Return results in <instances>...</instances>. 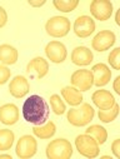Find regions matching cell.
I'll return each mask as SVG.
<instances>
[{"label": "cell", "mask_w": 120, "mask_h": 159, "mask_svg": "<svg viewBox=\"0 0 120 159\" xmlns=\"http://www.w3.org/2000/svg\"><path fill=\"white\" fill-rule=\"evenodd\" d=\"M16 157L20 159L33 158L38 150V143L31 135H23L16 144Z\"/></svg>", "instance_id": "7"}, {"label": "cell", "mask_w": 120, "mask_h": 159, "mask_svg": "<svg viewBox=\"0 0 120 159\" xmlns=\"http://www.w3.org/2000/svg\"><path fill=\"white\" fill-rule=\"evenodd\" d=\"M11 75V70L9 68H7L5 65H0V85L5 84Z\"/></svg>", "instance_id": "27"}, {"label": "cell", "mask_w": 120, "mask_h": 159, "mask_svg": "<svg viewBox=\"0 0 120 159\" xmlns=\"http://www.w3.org/2000/svg\"><path fill=\"white\" fill-rule=\"evenodd\" d=\"M53 4L58 10L63 13H70L76 9L79 5V0H54Z\"/></svg>", "instance_id": "23"}, {"label": "cell", "mask_w": 120, "mask_h": 159, "mask_svg": "<svg viewBox=\"0 0 120 159\" xmlns=\"http://www.w3.org/2000/svg\"><path fill=\"white\" fill-rule=\"evenodd\" d=\"M113 10V4L109 0H93L90 3V13L96 20L105 21L110 19Z\"/></svg>", "instance_id": "9"}, {"label": "cell", "mask_w": 120, "mask_h": 159, "mask_svg": "<svg viewBox=\"0 0 120 159\" xmlns=\"http://www.w3.org/2000/svg\"><path fill=\"white\" fill-rule=\"evenodd\" d=\"M85 134H89L91 135L99 144H104L108 139V132L104 127L101 125H98V124H94V125H90L87 130H85Z\"/></svg>", "instance_id": "21"}, {"label": "cell", "mask_w": 120, "mask_h": 159, "mask_svg": "<svg viewBox=\"0 0 120 159\" xmlns=\"http://www.w3.org/2000/svg\"><path fill=\"white\" fill-rule=\"evenodd\" d=\"M45 0H29V5L30 7H34V8H40L45 5Z\"/></svg>", "instance_id": "30"}, {"label": "cell", "mask_w": 120, "mask_h": 159, "mask_svg": "<svg viewBox=\"0 0 120 159\" xmlns=\"http://www.w3.org/2000/svg\"><path fill=\"white\" fill-rule=\"evenodd\" d=\"M95 31V21L88 16L82 15L78 16L74 23V33L79 38H88Z\"/></svg>", "instance_id": "10"}, {"label": "cell", "mask_w": 120, "mask_h": 159, "mask_svg": "<svg viewBox=\"0 0 120 159\" xmlns=\"http://www.w3.org/2000/svg\"><path fill=\"white\" fill-rule=\"evenodd\" d=\"M91 100L93 103L100 109V110H106L114 107L115 104V98L114 95L109 92V90H96L93 95H91Z\"/></svg>", "instance_id": "14"}, {"label": "cell", "mask_w": 120, "mask_h": 159, "mask_svg": "<svg viewBox=\"0 0 120 159\" xmlns=\"http://www.w3.org/2000/svg\"><path fill=\"white\" fill-rule=\"evenodd\" d=\"M108 59H109V64L115 70H120V48H115L114 50H111Z\"/></svg>", "instance_id": "26"}, {"label": "cell", "mask_w": 120, "mask_h": 159, "mask_svg": "<svg viewBox=\"0 0 120 159\" xmlns=\"http://www.w3.org/2000/svg\"><path fill=\"white\" fill-rule=\"evenodd\" d=\"M73 155V147L69 140L59 138L51 140L47 147V157L49 159H69Z\"/></svg>", "instance_id": "3"}, {"label": "cell", "mask_w": 120, "mask_h": 159, "mask_svg": "<svg viewBox=\"0 0 120 159\" xmlns=\"http://www.w3.org/2000/svg\"><path fill=\"white\" fill-rule=\"evenodd\" d=\"M61 95L64 98V100H66L68 104H70L71 107H76L83 103V94L80 90H78L74 87H65L61 89Z\"/></svg>", "instance_id": "19"}, {"label": "cell", "mask_w": 120, "mask_h": 159, "mask_svg": "<svg viewBox=\"0 0 120 159\" xmlns=\"http://www.w3.org/2000/svg\"><path fill=\"white\" fill-rule=\"evenodd\" d=\"M56 132V125L54 124V122L49 120L43 125H35L33 128V133L35 137L40 138V139H50Z\"/></svg>", "instance_id": "20"}, {"label": "cell", "mask_w": 120, "mask_h": 159, "mask_svg": "<svg viewBox=\"0 0 120 159\" xmlns=\"http://www.w3.org/2000/svg\"><path fill=\"white\" fill-rule=\"evenodd\" d=\"M91 73H93V78H94V85H96V87L106 85L111 79V71H110L109 66L103 63L95 64L91 68Z\"/></svg>", "instance_id": "13"}, {"label": "cell", "mask_w": 120, "mask_h": 159, "mask_svg": "<svg viewBox=\"0 0 120 159\" xmlns=\"http://www.w3.org/2000/svg\"><path fill=\"white\" fill-rule=\"evenodd\" d=\"M49 105L40 95H30L23 105V116L28 123L34 125H43L49 118Z\"/></svg>", "instance_id": "1"}, {"label": "cell", "mask_w": 120, "mask_h": 159, "mask_svg": "<svg viewBox=\"0 0 120 159\" xmlns=\"http://www.w3.org/2000/svg\"><path fill=\"white\" fill-rule=\"evenodd\" d=\"M45 54L49 58V60L55 63V64L63 63L68 57V52H66L65 45L61 42H56V40L50 42V43L47 44Z\"/></svg>", "instance_id": "11"}, {"label": "cell", "mask_w": 120, "mask_h": 159, "mask_svg": "<svg viewBox=\"0 0 120 159\" xmlns=\"http://www.w3.org/2000/svg\"><path fill=\"white\" fill-rule=\"evenodd\" d=\"M18 50L10 44L0 45V61L5 65H13L18 61Z\"/></svg>", "instance_id": "18"}, {"label": "cell", "mask_w": 120, "mask_h": 159, "mask_svg": "<svg viewBox=\"0 0 120 159\" xmlns=\"http://www.w3.org/2000/svg\"><path fill=\"white\" fill-rule=\"evenodd\" d=\"M19 120V108L15 104H4L0 107V122L5 125H14Z\"/></svg>", "instance_id": "15"}, {"label": "cell", "mask_w": 120, "mask_h": 159, "mask_svg": "<svg viewBox=\"0 0 120 159\" xmlns=\"http://www.w3.org/2000/svg\"><path fill=\"white\" fill-rule=\"evenodd\" d=\"M119 83H120V76L118 75V76L115 78L114 83H113V88H114V90H115L116 94H120V87H119Z\"/></svg>", "instance_id": "31"}, {"label": "cell", "mask_w": 120, "mask_h": 159, "mask_svg": "<svg viewBox=\"0 0 120 159\" xmlns=\"http://www.w3.org/2000/svg\"><path fill=\"white\" fill-rule=\"evenodd\" d=\"M111 150L116 158H120V139H115L111 144Z\"/></svg>", "instance_id": "29"}, {"label": "cell", "mask_w": 120, "mask_h": 159, "mask_svg": "<svg viewBox=\"0 0 120 159\" xmlns=\"http://www.w3.org/2000/svg\"><path fill=\"white\" fill-rule=\"evenodd\" d=\"M8 23V14L3 7H0V29L4 28Z\"/></svg>", "instance_id": "28"}, {"label": "cell", "mask_w": 120, "mask_h": 159, "mask_svg": "<svg viewBox=\"0 0 120 159\" xmlns=\"http://www.w3.org/2000/svg\"><path fill=\"white\" fill-rule=\"evenodd\" d=\"M75 147L78 152L87 158H96L99 155V143L89 134L78 135L75 139Z\"/></svg>", "instance_id": "4"}, {"label": "cell", "mask_w": 120, "mask_h": 159, "mask_svg": "<svg viewBox=\"0 0 120 159\" xmlns=\"http://www.w3.org/2000/svg\"><path fill=\"white\" fill-rule=\"evenodd\" d=\"M14 133L9 129H0V150H9L14 143Z\"/></svg>", "instance_id": "22"}, {"label": "cell", "mask_w": 120, "mask_h": 159, "mask_svg": "<svg viewBox=\"0 0 120 159\" xmlns=\"http://www.w3.org/2000/svg\"><path fill=\"white\" fill-rule=\"evenodd\" d=\"M0 159H11L10 154H0Z\"/></svg>", "instance_id": "33"}, {"label": "cell", "mask_w": 120, "mask_h": 159, "mask_svg": "<svg viewBox=\"0 0 120 159\" xmlns=\"http://www.w3.org/2000/svg\"><path fill=\"white\" fill-rule=\"evenodd\" d=\"M26 71L29 74L35 73L38 79H43L48 74V71H49V64H48V61L44 58L36 57L33 60H30V63L26 66Z\"/></svg>", "instance_id": "17"}, {"label": "cell", "mask_w": 120, "mask_h": 159, "mask_svg": "<svg viewBox=\"0 0 120 159\" xmlns=\"http://www.w3.org/2000/svg\"><path fill=\"white\" fill-rule=\"evenodd\" d=\"M70 83L80 92L90 90V88L94 85V78L91 70L88 69H80L71 74Z\"/></svg>", "instance_id": "6"}, {"label": "cell", "mask_w": 120, "mask_h": 159, "mask_svg": "<svg viewBox=\"0 0 120 159\" xmlns=\"http://www.w3.org/2000/svg\"><path fill=\"white\" fill-rule=\"evenodd\" d=\"M93 53L87 47H76L71 52V61L79 66H87L93 61Z\"/></svg>", "instance_id": "16"}, {"label": "cell", "mask_w": 120, "mask_h": 159, "mask_svg": "<svg viewBox=\"0 0 120 159\" xmlns=\"http://www.w3.org/2000/svg\"><path fill=\"white\" fill-rule=\"evenodd\" d=\"M116 40V36L111 30H101L99 31L91 40V47L94 50L101 53L110 49Z\"/></svg>", "instance_id": "8"}, {"label": "cell", "mask_w": 120, "mask_h": 159, "mask_svg": "<svg viewBox=\"0 0 120 159\" xmlns=\"http://www.w3.org/2000/svg\"><path fill=\"white\" fill-rule=\"evenodd\" d=\"M30 90L28 79L23 75H16L9 84V92L14 98H23L25 97Z\"/></svg>", "instance_id": "12"}, {"label": "cell", "mask_w": 120, "mask_h": 159, "mask_svg": "<svg viewBox=\"0 0 120 159\" xmlns=\"http://www.w3.org/2000/svg\"><path fill=\"white\" fill-rule=\"evenodd\" d=\"M95 115L93 107L88 103H82L80 108H73L68 111L66 118L71 125L74 127H84L88 125Z\"/></svg>", "instance_id": "2"}, {"label": "cell", "mask_w": 120, "mask_h": 159, "mask_svg": "<svg viewBox=\"0 0 120 159\" xmlns=\"http://www.w3.org/2000/svg\"><path fill=\"white\" fill-rule=\"evenodd\" d=\"M115 23H116V25H120V9L115 14Z\"/></svg>", "instance_id": "32"}, {"label": "cell", "mask_w": 120, "mask_h": 159, "mask_svg": "<svg viewBox=\"0 0 120 159\" xmlns=\"http://www.w3.org/2000/svg\"><path fill=\"white\" fill-rule=\"evenodd\" d=\"M119 114V105L115 103L113 108L106 109V110H99V119L103 123H111L113 120H115V118Z\"/></svg>", "instance_id": "24"}, {"label": "cell", "mask_w": 120, "mask_h": 159, "mask_svg": "<svg viewBox=\"0 0 120 159\" xmlns=\"http://www.w3.org/2000/svg\"><path fill=\"white\" fill-rule=\"evenodd\" d=\"M50 107L53 109V111L56 114V115H61L65 113L66 110V105L65 103L63 102V99L60 98V95L58 94H53L50 97Z\"/></svg>", "instance_id": "25"}, {"label": "cell", "mask_w": 120, "mask_h": 159, "mask_svg": "<svg viewBox=\"0 0 120 159\" xmlns=\"http://www.w3.org/2000/svg\"><path fill=\"white\" fill-rule=\"evenodd\" d=\"M70 20L65 16H53L45 24L47 33L53 38H63L70 31Z\"/></svg>", "instance_id": "5"}]
</instances>
